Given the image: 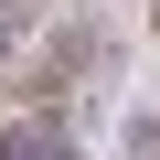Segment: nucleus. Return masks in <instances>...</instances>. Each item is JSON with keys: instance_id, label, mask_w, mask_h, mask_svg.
Returning <instances> with one entry per match:
<instances>
[{"instance_id": "nucleus-1", "label": "nucleus", "mask_w": 160, "mask_h": 160, "mask_svg": "<svg viewBox=\"0 0 160 160\" xmlns=\"http://www.w3.org/2000/svg\"><path fill=\"white\" fill-rule=\"evenodd\" d=\"M0 160H86V139H75L53 107H32V118H11V128H0Z\"/></svg>"}, {"instance_id": "nucleus-2", "label": "nucleus", "mask_w": 160, "mask_h": 160, "mask_svg": "<svg viewBox=\"0 0 160 160\" xmlns=\"http://www.w3.org/2000/svg\"><path fill=\"white\" fill-rule=\"evenodd\" d=\"M11 43H22V22H11V11H0V64H11Z\"/></svg>"}]
</instances>
